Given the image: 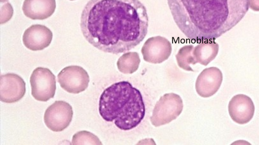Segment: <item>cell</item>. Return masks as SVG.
I'll return each instance as SVG.
<instances>
[{"instance_id": "e0dca14e", "label": "cell", "mask_w": 259, "mask_h": 145, "mask_svg": "<svg viewBox=\"0 0 259 145\" xmlns=\"http://www.w3.org/2000/svg\"><path fill=\"white\" fill-rule=\"evenodd\" d=\"M8 0H1V3H3V2H6L7 1H8Z\"/></svg>"}, {"instance_id": "3957f363", "label": "cell", "mask_w": 259, "mask_h": 145, "mask_svg": "<svg viewBox=\"0 0 259 145\" xmlns=\"http://www.w3.org/2000/svg\"><path fill=\"white\" fill-rule=\"evenodd\" d=\"M99 112L107 122H114L122 130L138 126L144 119L146 109L141 92L129 82L113 83L101 94Z\"/></svg>"}, {"instance_id": "ac0fdd59", "label": "cell", "mask_w": 259, "mask_h": 145, "mask_svg": "<svg viewBox=\"0 0 259 145\" xmlns=\"http://www.w3.org/2000/svg\"><path fill=\"white\" fill-rule=\"evenodd\" d=\"M69 1H74V0H69Z\"/></svg>"}, {"instance_id": "52a82bcc", "label": "cell", "mask_w": 259, "mask_h": 145, "mask_svg": "<svg viewBox=\"0 0 259 145\" xmlns=\"http://www.w3.org/2000/svg\"><path fill=\"white\" fill-rule=\"evenodd\" d=\"M26 84L23 79L14 73L1 76V101L7 103L18 102L24 96Z\"/></svg>"}, {"instance_id": "7a4b0ae2", "label": "cell", "mask_w": 259, "mask_h": 145, "mask_svg": "<svg viewBox=\"0 0 259 145\" xmlns=\"http://www.w3.org/2000/svg\"><path fill=\"white\" fill-rule=\"evenodd\" d=\"M172 17L185 36L194 41L214 40L244 17L249 0H167Z\"/></svg>"}, {"instance_id": "277c9868", "label": "cell", "mask_w": 259, "mask_h": 145, "mask_svg": "<svg viewBox=\"0 0 259 145\" xmlns=\"http://www.w3.org/2000/svg\"><path fill=\"white\" fill-rule=\"evenodd\" d=\"M31 95L39 101L46 102L54 97L56 91V77L47 68L38 67L30 77Z\"/></svg>"}, {"instance_id": "ba28073f", "label": "cell", "mask_w": 259, "mask_h": 145, "mask_svg": "<svg viewBox=\"0 0 259 145\" xmlns=\"http://www.w3.org/2000/svg\"><path fill=\"white\" fill-rule=\"evenodd\" d=\"M172 47L165 38L157 36L148 39L142 46L141 52L146 61L161 62L168 58Z\"/></svg>"}, {"instance_id": "8fae6325", "label": "cell", "mask_w": 259, "mask_h": 145, "mask_svg": "<svg viewBox=\"0 0 259 145\" xmlns=\"http://www.w3.org/2000/svg\"><path fill=\"white\" fill-rule=\"evenodd\" d=\"M222 81L223 74L218 68L210 67L204 69L196 84L198 93L203 97L212 96L218 91Z\"/></svg>"}, {"instance_id": "5b68a950", "label": "cell", "mask_w": 259, "mask_h": 145, "mask_svg": "<svg viewBox=\"0 0 259 145\" xmlns=\"http://www.w3.org/2000/svg\"><path fill=\"white\" fill-rule=\"evenodd\" d=\"M58 82L66 92L78 94L88 88L90 78L87 71L82 67L70 65L60 71L58 75Z\"/></svg>"}, {"instance_id": "5bb4252c", "label": "cell", "mask_w": 259, "mask_h": 145, "mask_svg": "<svg viewBox=\"0 0 259 145\" xmlns=\"http://www.w3.org/2000/svg\"><path fill=\"white\" fill-rule=\"evenodd\" d=\"M72 144H102L98 137L93 133L85 130L80 131L74 134L72 139Z\"/></svg>"}, {"instance_id": "7c38bea8", "label": "cell", "mask_w": 259, "mask_h": 145, "mask_svg": "<svg viewBox=\"0 0 259 145\" xmlns=\"http://www.w3.org/2000/svg\"><path fill=\"white\" fill-rule=\"evenodd\" d=\"M56 7L55 0H24L22 11L31 19L42 20L53 15Z\"/></svg>"}, {"instance_id": "2e32d148", "label": "cell", "mask_w": 259, "mask_h": 145, "mask_svg": "<svg viewBox=\"0 0 259 145\" xmlns=\"http://www.w3.org/2000/svg\"><path fill=\"white\" fill-rule=\"evenodd\" d=\"M249 5L253 11L259 12V0H249Z\"/></svg>"}, {"instance_id": "4fadbf2b", "label": "cell", "mask_w": 259, "mask_h": 145, "mask_svg": "<svg viewBox=\"0 0 259 145\" xmlns=\"http://www.w3.org/2000/svg\"><path fill=\"white\" fill-rule=\"evenodd\" d=\"M219 44L213 40L201 42L193 49V56L195 63L199 62L207 65L217 56L219 52Z\"/></svg>"}, {"instance_id": "9a60e30c", "label": "cell", "mask_w": 259, "mask_h": 145, "mask_svg": "<svg viewBox=\"0 0 259 145\" xmlns=\"http://www.w3.org/2000/svg\"><path fill=\"white\" fill-rule=\"evenodd\" d=\"M194 48L192 45H187L179 49L176 55L179 64L184 62L196 63L193 53Z\"/></svg>"}, {"instance_id": "30bf717a", "label": "cell", "mask_w": 259, "mask_h": 145, "mask_svg": "<svg viewBox=\"0 0 259 145\" xmlns=\"http://www.w3.org/2000/svg\"><path fill=\"white\" fill-rule=\"evenodd\" d=\"M52 38L53 33L47 27L35 24L24 31L22 40L26 48L32 51H37L49 46Z\"/></svg>"}, {"instance_id": "6da1fadb", "label": "cell", "mask_w": 259, "mask_h": 145, "mask_svg": "<svg viewBox=\"0 0 259 145\" xmlns=\"http://www.w3.org/2000/svg\"><path fill=\"white\" fill-rule=\"evenodd\" d=\"M149 18L139 0H89L80 17L82 33L92 45L104 52H125L146 37Z\"/></svg>"}, {"instance_id": "8992f818", "label": "cell", "mask_w": 259, "mask_h": 145, "mask_svg": "<svg viewBox=\"0 0 259 145\" xmlns=\"http://www.w3.org/2000/svg\"><path fill=\"white\" fill-rule=\"evenodd\" d=\"M72 106L64 101H56L46 109L44 122L46 126L55 132L63 131L70 124L73 117Z\"/></svg>"}, {"instance_id": "9c48e42d", "label": "cell", "mask_w": 259, "mask_h": 145, "mask_svg": "<svg viewBox=\"0 0 259 145\" xmlns=\"http://www.w3.org/2000/svg\"><path fill=\"white\" fill-rule=\"evenodd\" d=\"M255 107L251 99L244 94L233 96L228 105V111L231 119L236 123L244 124L252 118Z\"/></svg>"}]
</instances>
